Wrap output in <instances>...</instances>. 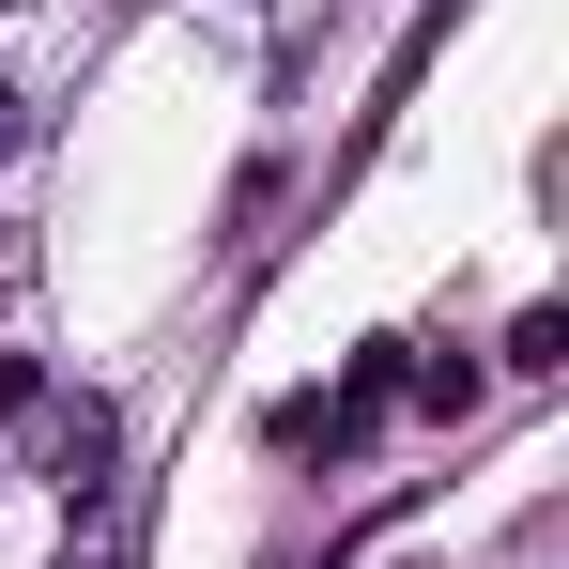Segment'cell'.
Here are the masks:
<instances>
[{"label":"cell","instance_id":"2","mask_svg":"<svg viewBox=\"0 0 569 569\" xmlns=\"http://www.w3.org/2000/svg\"><path fill=\"white\" fill-rule=\"evenodd\" d=\"M0 154H16V93H0Z\"/></svg>","mask_w":569,"mask_h":569},{"label":"cell","instance_id":"1","mask_svg":"<svg viewBox=\"0 0 569 569\" xmlns=\"http://www.w3.org/2000/svg\"><path fill=\"white\" fill-rule=\"evenodd\" d=\"M47 477H62V492L108 477V400H62V416H47Z\"/></svg>","mask_w":569,"mask_h":569}]
</instances>
